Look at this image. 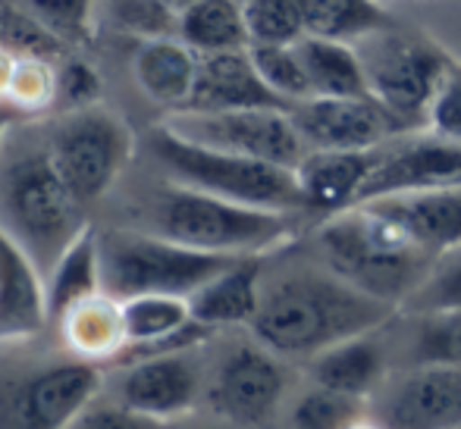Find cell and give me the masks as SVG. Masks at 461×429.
I'll use <instances>...</instances> for the list:
<instances>
[{"label":"cell","instance_id":"obj_1","mask_svg":"<svg viewBox=\"0 0 461 429\" xmlns=\"http://www.w3.org/2000/svg\"><path fill=\"white\" fill-rule=\"evenodd\" d=\"M393 304L376 301L333 270H298L264 289L251 320L255 339L279 357H317L333 344L380 329Z\"/></svg>","mask_w":461,"mask_h":429},{"label":"cell","instance_id":"obj_2","mask_svg":"<svg viewBox=\"0 0 461 429\" xmlns=\"http://www.w3.org/2000/svg\"><path fill=\"white\" fill-rule=\"evenodd\" d=\"M327 270L386 304H405L443 257L420 248L374 204H355L317 229Z\"/></svg>","mask_w":461,"mask_h":429},{"label":"cell","instance_id":"obj_3","mask_svg":"<svg viewBox=\"0 0 461 429\" xmlns=\"http://www.w3.org/2000/svg\"><path fill=\"white\" fill-rule=\"evenodd\" d=\"M0 223L29 251L41 276L86 229L79 204L44 145H23L0 164Z\"/></svg>","mask_w":461,"mask_h":429},{"label":"cell","instance_id":"obj_4","mask_svg":"<svg viewBox=\"0 0 461 429\" xmlns=\"http://www.w3.org/2000/svg\"><path fill=\"white\" fill-rule=\"evenodd\" d=\"M148 217L151 232L211 255H264L289 238V213L236 204L176 182L158 192Z\"/></svg>","mask_w":461,"mask_h":429},{"label":"cell","instance_id":"obj_5","mask_svg":"<svg viewBox=\"0 0 461 429\" xmlns=\"http://www.w3.org/2000/svg\"><path fill=\"white\" fill-rule=\"evenodd\" d=\"M151 154L176 185L198 188L236 204L264 207V210H304L295 170L188 141L167 122L151 132Z\"/></svg>","mask_w":461,"mask_h":429},{"label":"cell","instance_id":"obj_6","mask_svg":"<svg viewBox=\"0 0 461 429\" xmlns=\"http://www.w3.org/2000/svg\"><path fill=\"white\" fill-rule=\"evenodd\" d=\"M239 257L211 255L164 238L158 232H110L101 236L104 291L116 301L135 295L192 298L207 279Z\"/></svg>","mask_w":461,"mask_h":429},{"label":"cell","instance_id":"obj_7","mask_svg":"<svg viewBox=\"0 0 461 429\" xmlns=\"http://www.w3.org/2000/svg\"><path fill=\"white\" fill-rule=\"evenodd\" d=\"M355 50L370 94L411 126L427 129V110L452 69L449 54L402 22L358 38Z\"/></svg>","mask_w":461,"mask_h":429},{"label":"cell","instance_id":"obj_8","mask_svg":"<svg viewBox=\"0 0 461 429\" xmlns=\"http://www.w3.org/2000/svg\"><path fill=\"white\" fill-rule=\"evenodd\" d=\"M48 151L79 204L92 207L113 188L132 160L135 139L122 116L104 103H92L69 110L50 126Z\"/></svg>","mask_w":461,"mask_h":429},{"label":"cell","instance_id":"obj_9","mask_svg":"<svg viewBox=\"0 0 461 429\" xmlns=\"http://www.w3.org/2000/svg\"><path fill=\"white\" fill-rule=\"evenodd\" d=\"M167 126L188 141L285 166V170H295L308 154V145L292 122V110L279 107L226 110V113H170Z\"/></svg>","mask_w":461,"mask_h":429},{"label":"cell","instance_id":"obj_10","mask_svg":"<svg viewBox=\"0 0 461 429\" xmlns=\"http://www.w3.org/2000/svg\"><path fill=\"white\" fill-rule=\"evenodd\" d=\"M95 361H63L13 382L0 398V429H69L101 392Z\"/></svg>","mask_w":461,"mask_h":429},{"label":"cell","instance_id":"obj_11","mask_svg":"<svg viewBox=\"0 0 461 429\" xmlns=\"http://www.w3.org/2000/svg\"><path fill=\"white\" fill-rule=\"evenodd\" d=\"M292 122L308 151H370L418 132L408 120L367 97H308L292 107Z\"/></svg>","mask_w":461,"mask_h":429},{"label":"cell","instance_id":"obj_12","mask_svg":"<svg viewBox=\"0 0 461 429\" xmlns=\"http://www.w3.org/2000/svg\"><path fill=\"white\" fill-rule=\"evenodd\" d=\"M289 386L285 363L270 348L239 344L223 357L211 386V405L236 426H264L276 414Z\"/></svg>","mask_w":461,"mask_h":429},{"label":"cell","instance_id":"obj_13","mask_svg":"<svg viewBox=\"0 0 461 429\" xmlns=\"http://www.w3.org/2000/svg\"><path fill=\"white\" fill-rule=\"evenodd\" d=\"M461 188V145L439 135H402L389 141L380 166L361 192V201H376L405 192H439Z\"/></svg>","mask_w":461,"mask_h":429},{"label":"cell","instance_id":"obj_14","mask_svg":"<svg viewBox=\"0 0 461 429\" xmlns=\"http://www.w3.org/2000/svg\"><path fill=\"white\" fill-rule=\"evenodd\" d=\"M383 429H458L461 367L424 363L389 389L380 411Z\"/></svg>","mask_w":461,"mask_h":429},{"label":"cell","instance_id":"obj_15","mask_svg":"<svg viewBox=\"0 0 461 429\" xmlns=\"http://www.w3.org/2000/svg\"><path fill=\"white\" fill-rule=\"evenodd\" d=\"M201 370L185 351L129 363L120 382V401L160 424L179 420L198 405Z\"/></svg>","mask_w":461,"mask_h":429},{"label":"cell","instance_id":"obj_16","mask_svg":"<svg viewBox=\"0 0 461 429\" xmlns=\"http://www.w3.org/2000/svg\"><path fill=\"white\" fill-rule=\"evenodd\" d=\"M279 107L292 110L283 97L267 88L251 63L249 48L198 54V76L183 113H226V110Z\"/></svg>","mask_w":461,"mask_h":429},{"label":"cell","instance_id":"obj_17","mask_svg":"<svg viewBox=\"0 0 461 429\" xmlns=\"http://www.w3.org/2000/svg\"><path fill=\"white\" fill-rule=\"evenodd\" d=\"M386 145L370 151H308L295 166V179L302 188L304 210L342 213L361 201V192L370 175L380 166Z\"/></svg>","mask_w":461,"mask_h":429},{"label":"cell","instance_id":"obj_18","mask_svg":"<svg viewBox=\"0 0 461 429\" xmlns=\"http://www.w3.org/2000/svg\"><path fill=\"white\" fill-rule=\"evenodd\" d=\"M48 323L41 270L0 223V339H29Z\"/></svg>","mask_w":461,"mask_h":429},{"label":"cell","instance_id":"obj_19","mask_svg":"<svg viewBox=\"0 0 461 429\" xmlns=\"http://www.w3.org/2000/svg\"><path fill=\"white\" fill-rule=\"evenodd\" d=\"M402 226L420 248L446 257L461 248V188L439 192H405L365 201Z\"/></svg>","mask_w":461,"mask_h":429},{"label":"cell","instance_id":"obj_20","mask_svg":"<svg viewBox=\"0 0 461 429\" xmlns=\"http://www.w3.org/2000/svg\"><path fill=\"white\" fill-rule=\"evenodd\" d=\"M132 73L148 101L170 113H183L198 76V54L179 35L145 38L135 50Z\"/></svg>","mask_w":461,"mask_h":429},{"label":"cell","instance_id":"obj_21","mask_svg":"<svg viewBox=\"0 0 461 429\" xmlns=\"http://www.w3.org/2000/svg\"><path fill=\"white\" fill-rule=\"evenodd\" d=\"M261 260L258 255L232 260L226 270H220L213 279H207L192 298L188 308L198 323L211 329L223 326H242V323L255 320L258 308H261Z\"/></svg>","mask_w":461,"mask_h":429},{"label":"cell","instance_id":"obj_22","mask_svg":"<svg viewBox=\"0 0 461 429\" xmlns=\"http://www.w3.org/2000/svg\"><path fill=\"white\" fill-rule=\"evenodd\" d=\"M101 236L86 226L73 245L60 255L50 273L44 276V301H48V320L60 323L82 301L101 295Z\"/></svg>","mask_w":461,"mask_h":429},{"label":"cell","instance_id":"obj_23","mask_svg":"<svg viewBox=\"0 0 461 429\" xmlns=\"http://www.w3.org/2000/svg\"><path fill=\"white\" fill-rule=\"evenodd\" d=\"M374 333L355 335V339H346L333 344V348L321 351L317 357H311L314 386L355 395V398H367L380 386L383 373H386V351L374 339Z\"/></svg>","mask_w":461,"mask_h":429},{"label":"cell","instance_id":"obj_24","mask_svg":"<svg viewBox=\"0 0 461 429\" xmlns=\"http://www.w3.org/2000/svg\"><path fill=\"white\" fill-rule=\"evenodd\" d=\"M298 60L308 76L311 97H367V79L358 50L348 41L304 35L295 41Z\"/></svg>","mask_w":461,"mask_h":429},{"label":"cell","instance_id":"obj_25","mask_svg":"<svg viewBox=\"0 0 461 429\" xmlns=\"http://www.w3.org/2000/svg\"><path fill=\"white\" fill-rule=\"evenodd\" d=\"M63 339L82 361H107L120 357L126 348V326H122V308L113 295H101L82 301L60 320Z\"/></svg>","mask_w":461,"mask_h":429},{"label":"cell","instance_id":"obj_26","mask_svg":"<svg viewBox=\"0 0 461 429\" xmlns=\"http://www.w3.org/2000/svg\"><path fill=\"white\" fill-rule=\"evenodd\" d=\"M176 35L194 54H220V50L249 48L242 0H194L179 13Z\"/></svg>","mask_w":461,"mask_h":429},{"label":"cell","instance_id":"obj_27","mask_svg":"<svg viewBox=\"0 0 461 429\" xmlns=\"http://www.w3.org/2000/svg\"><path fill=\"white\" fill-rule=\"evenodd\" d=\"M308 35L355 44L374 31L393 29L399 19L380 0H298Z\"/></svg>","mask_w":461,"mask_h":429},{"label":"cell","instance_id":"obj_28","mask_svg":"<svg viewBox=\"0 0 461 429\" xmlns=\"http://www.w3.org/2000/svg\"><path fill=\"white\" fill-rule=\"evenodd\" d=\"M122 326H126V348L170 339L194 320L188 298L179 295H135L122 298Z\"/></svg>","mask_w":461,"mask_h":429},{"label":"cell","instance_id":"obj_29","mask_svg":"<svg viewBox=\"0 0 461 429\" xmlns=\"http://www.w3.org/2000/svg\"><path fill=\"white\" fill-rule=\"evenodd\" d=\"M0 48L16 60H63L69 44L25 6H0Z\"/></svg>","mask_w":461,"mask_h":429},{"label":"cell","instance_id":"obj_30","mask_svg":"<svg viewBox=\"0 0 461 429\" xmlns=\"http://www.w3.org/2000/svg\"><path fill=\"white\" fill-rule=\"evenodd\" d=\"M249 54L258 76L285 103L295 107L298 101H308L311 97L308 76H304V67L298 60L295 44H249Z\"/></svg>","mask_w":461,"mask_h":429},{"label":"cell","instance_id":"obj_31","mask_svg":"<svg viewBox=\"0 0 461 429\" xmlns=\"http://www.w3.org/2000/svg\"><path fill=\"white\" fill-rule=\"evenodd\" d=\"M249 44H295L308 35L298 0H242Z\"/></svg>","mask_w":461,"mask_h":429},{"label":"cell","instance_id":"obj_32","mask_svg":"<svg viewBox=\"0 0 461 429\" xmlns=\"http://www.w3.org/2000/svg\"><path fill=\"white\" fill-rule=\"evenodd\" d=\"M414 367L437 363V367H461V310L420 314L411 348Z\"/></svg>","mask_w":461,"mask_h":429},{"label":"cell","instance_id":"obj_33","mask_svg":"<svg viewBox=\"0 0 461 429\" xmlns=\"http://www.w3.org/2000/svg\"><path fill=\"white\" fill-rule=\"evenodd\" d=\"M361 401L365 398L314 386L308 395L298 398L292 424L295 429H352L355 424H361Z\"/></svg>","mask_w":461,"mask_h":429},{"label":"cell","instance_id":"obj_34","mask_svg":"<svg viewBox=\"0 0 461 429\" xmlns=\"http://www.w3.org/2000/svg\"><path fill=\"white\" fill-rule=\"evenodd\" d=\"M23 6L29 13H35L69 48L86 44L95 31L97 0H23Z\"/></svg>","mask_w":461,"mask_h":429},{"label":"cell","instance_id":"obj_35","mask_svg":"<svg viewBox=\"0 0 461 429\" xmlns=\"http://www.w3.org/2000/svg\"><path fill=\"white\" fill-rule=\"evenodd\" d=\"M107 16L113 19L116 29L139 35L141 41L176 35L179 25V16L164 0H107Z\"/></svg>","mask_w":461,"mask_h":429},{"label":"cell","instance_id":"obj_36","mask_svg":"<svg viewBox=\"0 0 461 429\" xmlns=\"http://www.w3.org/2000/svg\"><path fill=\"white\" fill-rule=\"evenodd\" d=\"M101 103V76L82 57L67 54L54 67V107L60 113Z\"/></svg>","mask_w":461,"mask_h":429},{"label":"cell","instance_id":"obj_37","mask_svg":"<svg viewBox=\"0 0 461 429\" xmlns=\"http://www.w3.org/2000/svg\"><path fill=\"white\" fill-rule=\"evenodd\" d=\"M6 103L19 113H35V110L54 107V63L48 60H16L13 82L6 91Z\"/></svg>","mask_w":461,"mask_h":429},{"label":"cell","instance_id":"obj_38","mask_svg":"<svg viewBox=\"0 0 461 429\" xmlns=\"http://www.w3.org/2000/svg\"><path fill=\"white\" fill-rule=\"evenodd\" d=\"M411 314H439V310H461V255L437 264L418 291L405 301Z\"/></svg>","mask_w":461,"mask_h":429},{"label":"cell","instance_id":"obj_39","mask_svg":"<svg viewBox=\"0 0 461 429\" xmlns=\"http://www.w3.org/2000/svg\"><path fill=\"white\" fill-rule=\"evenodd\" d=\"M427 129L439 139H449L461 145V67L452 63L449 76L439 85L433 97L430 110H427Z\"/></svg>","mask_w":461,"mask_h":429},{"label":"cell","instance_id":"obj_40","mask_svg":"<svg viewBox=\"0 0 461 429\" xmlns=\"http://www.w3.org/2000/svg\"><path fill=\"white\" fill-rule=\"evenodd\" d=\"M69 429H167V424L132 411V407H126L122 401L120 405H95L92 401V405L73 420Z\"/></svg>","mask_w":461,"mask_h":429},{"label":"cell","instance_id":"obj_41","mask_svg":"<svg viewBox=\"0 0 461 429\" xmlns=\"http://www.w3.org/2000/svg\"><path fill=\"white\" fill-rule=\"evenodd\" d=\"M13 69H16V57L6 54V50L0 48V97H6V91H10Z\"/></svg>","mask_w":461,"mask_h":429},{"label":"cell","instance_id":"obj_42","mask_svg":"<svg viewBox=\"0 0 461 429\" xmlns=\"http://www.w3.org/2000/svg\"><path fill=\"white\" fill-rule=\"evenodd\" d=\"M13 120H16V107H13V103H0V145H4Z\"/></svg>","mask_w":461,"mask_h":429},{"label":"cell","instance_id":"obj_43","mask_svg":"<svg viewBox=\"0 0 461 429\" xmlns=\"http://www.w3.org/2000/svg\"><path fill=\"white\" fill-rule=\"evenodd\" d=\"M164 4L170 6V10H173V13H176V16H179V13H183V10H188V6H192L194 0H164Z\"/></svg>","mask_w":461,"mask_h":429},{"label":"cell","instance_id":"obj_44","mask_svg":"<svg viewBox=\"0 0 461 429\" xmlns=\"http://www.w3.org/2000/svg\"><path fill=\"white\" fill-rule=\"evenodd\" d=\"M352 429H383L380 424H355Z\"/></svg>","mask_w":461,"mask_h":429},{"label":"cell","instance_id":"obj_45","mask_svg":"<svg viewBox=\"0 0 461 429\" xmlns=\"http://www.w3.org/2000/svg\"><path fill=\"white\" fill-rule=\"evenodd\" d=\"M194 429H242V426H236V424H230V426H194Z\"/></svg>","mask_w":461,"mask_h":429}]
</instances>
